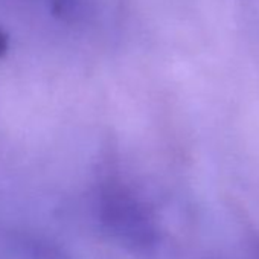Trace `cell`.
Instances as JSON below:
<instances>
[{
	"label": "cell",
	"instance_id": "cell-1",
	"mask_svg": "<svg viewBox=\"0 0 259 259\" xmlns=\"http://www.w3.org/2000/svg\"><path fill=\"white\" fill-rule=\"evenodd\" d=\"M8 48H10V41H8V37L0 31V58H2L7 52H8Z\"/></svg>",
	"mask_w": 259,
	"mask_h": 259
}]
</instances>
